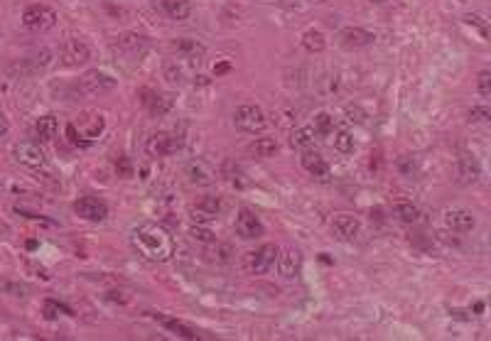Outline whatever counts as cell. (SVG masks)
Segmentation results:
<instances>
[{"instance_id": "4dcf8cb0", "label": "cell", "mask_w": 491, "mask_h": 341, "mask_svg": "<svg viewBox=\"0 0 491 341\" xmlns=\"http://www.w3.org/2000/svg\"><path fill=\"white\" fill-rule=\"evenodd\" d=\"M393 216L403 223H413V221H418L420 212H418V207H413L410 202H398L393 207Z\"/></svg>"}, {"instance_id": "ab89813d", "label": "cell", "mask_w": 491, "mask_h": 341, "mask_svg": "<svg viewBox=\"0 0 491 341\" xmlns=\"http://www.w3.org/2000/svg\"><path fill=\"white\" fill-rule=\"evenodd\" d=\"M280 8H288V10H297L302 6V0H278Z\"/></svg>"}, {"instance_id": "8fae6325", "label": "cell", "mask_w": 491, "mask_h": 341, "mask_svg": "<svg viewBox=\"0 0 491 341\" xmlns=\"http://www.w3.org/2000/svg\"><path fill=\"white\" fill-rule=\"evenodd\" d=\"M332 231L341 238V241H354L361 231V221L354 214H336L332 219Z\"/></svg>"}, {"instance_id": "836d02e7", "label": "cell", "mask_w": 491, "mask_h": 341, "mask_svg": "<svg viewBox=\"0 0 491 341\" xmlns=\"http://www.w3.org/2000/svg\"><path fill=\"white\" fill-rule=\"evenodd\" d=\"M192 238L194 241H199V243H217V236H214V231H209V228H202V226H192Z\"/></svg>"}, {"instance_id": "3957f363", "label": "cell", "mask_w": 491, "mask_h": 341, "mask_svg": "<svg viewBox=\"0 0 491 341\" xmlns=\"http://www.w3.org/2000/svg\"><path fill=\"white\" fill-rule=\"evenodd\" d=\"M22 25L32 32H47L57 25V13L49 6H42V3H32L22 13Z\"/></svg>"}, {"instance_id": "cb8c5ba5", "label": "cell", "mask_w": 491, "mask_h": 341, "mask_svg": "<svg viewBox=\"0 0 491 341\" xmlns=\"http://www.w3.org/2000/svg\"><path fill=\"white\" fill-rule=\"evenodd\" d=\"M278 140L275 138H256L254 143L249 145V152L251 155H256V157H273L275 152H278Z\"/></svg>"}, {"instance_id": "60d3db41", "label": "cell", "mask_w": 491, "mask_h": 341, "mask_svg": "<svg viewBox=\"0 0 491 341\" xmlns=\"http://www.w3.org/2000/svg\"><path fill=\"white\" fill-rule=\"evenodd\" d=\"M228 69H231V64H226V62H224V64H219V67L214 69V72H217V74H224V72H228Z\"/></svg>"}, {"instance_id": "30bf717a", "label": "cell", "mask_w": 491, "mask_h": 341, "mask_svg": "<svg viewBox=\"0 0 491 341\" xmlns=\"http://www.w3.org/2000/svg\"><path fill=\"white\" fill-rule=\"evenodd\" d=\"M339 45L344 47V49H361V47H368L373 45V32L364 30V27H344V30L339 32Z\"/></svg>"}, {"instance_id": "e0dca14e", "label": "cell", "mask_w": 491, "mask_h": 341, "mask_svg": "<svg viewBox=\"0 0 491 341\" xmlns=\"http://www.w3.org/2000/svg\"><path fill=\"white\" fill-rule=\"evenodd\" d=\"M445 223H447V228H452V231H457V233H469V231H474L476 219H474V214L467 212V209H450V212L445 214Z\"/></svg>"}, {"instance_id": "7c38bea8", "label": "cell", "mask_w": 491, "mask_h": 341, "mask_svg": "<svg viewBox=\"0 0 491 341\" xmlns=\"http://www.w3.org/2000/svg\"><path fill=\"white\" fill-rule=\"evenodd\" d=\"M189 214L196 223H204V221H214V219L221 214V202L217 197H204L199 199L196 204L189 207Z\"/></svg>"}, {"instance_id": "8992f818", "label": "cell", "mask_w": 491, "mask_h": 341, "mask_svg": "<svg viewBox=\"0 0 491 341\" xmlns=\"http://www.w3.org/2000/svg\"><path fill=\"white\" fill-rule=\"evenodd\" d=\"M88 59H91V49L86 42L77 40V37L62 42V47H59V64H64V67H84Z\"/></svg>"}, {"instance_id": "f35d334b", "label": "cell", "mask_w": 491, "mask_h": 341, "mask_svg": "<svg viewBox=\"0 0 491 341\" xmlns=\"http://www.w3.org/2000/svg\"><path fill=\"white\" fill-rule=\"evenodd\" d=\"M8 133H10V123H8L6 113H3V111H0V138H6Z\"/></svg>"}, {"instance_id": "2e32d148", "label": "cell", "mask_w": 491, "mask_h": 341, "mask_svg": "<svg viewBox=\"0 0 491 341\" xmlns=\"http://www.w3.org/2000/svg\"><path fill=\"white\" fill-rule=\"evenodd\" d=\"M278 270H280V275L283 278H297L300 275V270H302V253L300 251H295V248H288V251H283V253H278Z\"/></svg>"}, {"instance_id": "8d00e7d4", "label": "cell", "mask_w": 491, "mask_h": 341, "mask_svg": "<svg viewBox=\"0 0 491 341\" xmlns=\"http://www.w3.org/2000/svg\"><path fill=\"white\" fill-rule=\"evenodd\" d=\"M228 258H231V246H219L217 243V251H214L212 260H217V263H228Z\"/></svg>"}, {"instance_id": "9a60e30c", "label": "cell", "mask_w": 491, "mask_h": 341, "mask_svg": "<svg viewBox=\"0 0 491 341\" xmlns=\"http://www.w3.org/2000/svg\"><path fill=\"white\" fill-rule=\"evenodd\" d=\"M111 88H116V79H111L109 74H104V72H88V74H84V79H81V91L84 93H91V96H96V93L111 91Z\"/></svg>"}, {"instance_id": "4316f807", "label": "cell", "mask_w": 491, "mask_h": 341, "mask_svg": "<svg viewBox=\"0 0 491 341\" xmlns=\"http://www.w3.org/2000/svg\"><path fill=\"white\" fill-rule=\"evenodd\" d=\"M312 133H315L317 138H329V135L334 133V118H332L329 113H317L315 118H312Z\"/></svg>"}, {"instance_id": "9c48e42d", "label": "cell", "mask_w": 491, "mask_h": 341, "mask_svg": "<svg viewBox=\"0 0 491 341\" xmlns=\"http://www.w3.org/2000/svg\"><path fill=\"white\" fill-rule=\"evenodd\" d=\"M177 148H180V143H177L170 133H165V130L150 135L148 143H145V150H148V155L150 157H167V155H172Z\"/></svg>"}, {"instance_id": "52a82bcc", "label": "cell", "mask_w": 491, "mask_h": 341, "mask_svg": "<svg viewBox=\"0 0 491 341\" xmlns=\"http://www.w3.org/2000/svg\"><path fill=\"white\" fill-rule=\"evenodd\" d=\"M74 212L86 221H104L109 216V204L98 197H81L74 202Z\"/></svg>"}, {"instance_id": "4fadbf2b", "label": "cell", "mask_w": 491, "mask_h": 341, "mask_svg": "<svg viewBox=\"0 0 491 341\" xmlns=\"http://www.w3.org/2000/svg\"><path fill=\"white\" fill-rule=\"evenodd\" d=\"M172 49H175V52L180 54L185 62H189V64L202 62V57L207 54V47H204L202 42L189 40V37H182V40L172 42Z\"/></svg>"}, {"instance_id": "d590c367", "label": "cell", "mask_w": 491, "mask_h": 341, "mask_svg": "<svg viewBox=\"0 0 491 341\" xmlns=\"http://www.w3.org/2000/svg\"><path fill=\"white\" fill-rule=\"evenodd\" d=\"M476 86H479L481 99H491V72H481L479 79H476Z\"/></svg>"}, {"instance_id": "d6a6232c", "label": "cell", "mask_w": 491, "mask_h": 341, "mask_svg": "<svg viewBox=\"0 0 491 341\" xmlns=\"http://www.w3.org/2000/svg\"><path fill=\"white\" fill-rule=\"evenodd\" d=\"M467 118H469V123H489V120H491V111L486 109V106H474V109H469Z\"/></svg>"}, {"instance_id": "7a4b0ae2", "label": "cell", "mask_w": 491, "mask_h": 341, "mask_svg": "<svg viewBox=\"0 0 491 341\" xmlns=\"http://www.w3.org/2000/svg\"><path fill=\"white\" fill-rule=\"evenodd\" d=\"M280 251L275 248L273 243H265L260 248L251 251V253L243 255V268L249 275H265L275 268V260H278Z\"/></svg>"}, {"instance_id": "ffe728a7", "label": "cell", "mask_w": 491, "mask_h": 341, "mask_svg": "<svg viewBox=\"0 0 491 341\" xmlns=\"http://www.w3.org/2000/svg\"><path fill=\"white\" fill-rule=\"evenodd\" d=\"M481 177V167H479V160H476L471 152H462L460 155V180L465 184H474L479 182Z\"/></svg>"}, {"instance_id": "484cf974", "label": "cell", "mask_w": 491, "mask_h": 341, "mask_svg": "<svg viewBox=\"0 0 491 341\" xmlns=\"http://www.w3.org/2000/svg\"><path fill=\"white\" fill-rule=\"evenodd\" d=\"M290 145H293L295 150H312L315 148V133H312V128H297L293 130V135H290Z\"/></svg>"}, {"instance_id": "44dd1931", "label": "cell", "mask_w": 491, "mask_h": 341, "mask_svg": "<svg viewBox=\"0 0 491 341\" xmlns=\"http://www.w3.org/2000/svg\"><path fill=\"white\" fill-rule=\"evenodd\" d=\"M59 133V123L54 116H42L40 120L35 123V138L37 143H49V140H54Z\"/></svg>"}, {"instance_id": "ba28073f", "label": "cell", "mask_w": 491, "mask_h": 341, "mask_svg": "<svg viewBox=\"0 0 491 341\" xmlns=\"http://www.w3.org/2000/svg\"><path fill=\"white\" fill-rule=\"evenodd\" d=\"M236 233L241 238H246V241H254V238L263 236L265 226H263V221L256 216V212H251V209H241L236 216Z\"/></svg>"}, {"instance_id": "7402d4cb", "label": "cell", "mask_w": 491, "mask_h": 341, "mask_svg": "<svg viewBox=\"0 0 491 341\" xmlns=\"http://www.w3.org/2000/svg\"><path fill=\"white\" fill-rule=\"evenodd\" d=\"M155 322H160L165 329H170V331H175L177 336H182V339H196V331L192 329V326H187L185 322H180V319H172V317H165V315H150Z\"/></svg>"}, {"instance_id": "277c9868", "label": "cell", "mask_w": 491, "mask_h": 341, "mask_svg": "<svg viewBox=\"0 0 491 341\" xmlns=\"http://www.w3.org/2000/svg\"><path fill=\"white\" fill-rule=\"evenodd\" d=\"M233 123H236L238 130H243V133H263L265 128H268V118H265V111L260 109V106H241V109H236V113H233Z\"/></svg>"}, {"instance_id": "1f68e13d", "label": "cell", "mask_w": 491, "mask_h": 341, "mask_svg": "<svg viewBox=\"0 0 491 341\" xmlns=\"http://www.w3.org/2000/svg\"><path fill=\"white\" fill-rule=\"evenodd\" d=\"M465 22L467 25H474L476 30H479L481 40H489V20H486V15H481V13H469V15H465Z\"/></svg>"}, {"instance_id": "f1b7e54d", "label": "cell", "mask_w": 491, "mask_h": 341, "mask_svg": "<svg viewBox=\"0 0 491 341\" xmlns=\"http://www.w3.org/2000/svg\"><path fill=\"white\" fill-rule=\"evenodd\" d=\"M334 150L341 152V155H352L357 150V143H354V135L349 130H336L334 133Z\"/></svg>"}, {"instance_id": "e575fe53", "label": "cell", "mask_w": 491, "mask_h": 341, "mask_svg": "<svg viewBox=\"0 0 491 341\" xmlns=\"http://www.w3.org/2000/svg\"><path fill=\"white\" fill-rule=\"evenodd\" d=\"M398 170L403 172L405 177H415V175H418V160H415V157H410V155L400 157V160H398Z\"/></svg>"}, {"instance_id": "6da1fadb", "label": "cell", "mask_w": 491, "mask_h": 341, "mask_svg": "<svg viewBox=\"0 0 491 341\" xmlns=\"http://www.w3.org/2000/svg\"><path fill=\"white\" fill-rule=\"evenodd\" d=\"M133 248L150 263H167L175 255V238L170 236L165 226L153 221L140 223L130 236Z\"/></svg>"}, {"instance_id": "b9f144b4", "label": "cell", "mask_w": 491, "mask_h": 341, "mask_svg": "<svg viewBox=\"0 0 491 341\" xmlns=\"http://www.w3.org/2000/svg\"><path fill=\"white\" fill-rule=\"evenodd\" d=\"M371 3H386V0H371Z\"/></svg>"}, {"instance_id": "ac0fdd59", "label": "cell", "mask_w": 491, "mask_h": 341, "mask_svg": "<svg viewBox=\"0 0 491 341\" xmlns=\"http://www.w3.org/2000/svg\"><path fill=\"white\" fill-rule=\"evenodd\" d=\"M104 116L101 113H84L81 118L74 123V128H79V135L86 140H93L104 133Z\"/></svg>"}, {"instance_id": "83f0119b", "label": "cell", "mask_w": 491, "mask_h": 341, "mask_svg": "<svg viewBox=\"0 0 491 341\" xmlns=\"http://www.w3.org/2000/svg\"><path fill=\"white\" fill-rule=\"evenodd\" d=\"M150 99H145V106L150 109L153 116H165L167 111L172 109V99L170 96H162V93H148Z\"/></svg>"}, {"instance_id": "f546056e", "label": "cell", "mask_w": 491, "mask_h": 341, "mask_svg": "<svg viewBox=\"0 0 491 341\" xmlns=\"http://www.w3.org/2000/svg\"><path fill=\"white\" fill-rule=\"evenodd\" d=\"M302 47H305L307 52H312V54L322 52V49L327 47L325 35H322L320 30H307L305 35H302Z\"/></svg>"}, {"instance_id": "603a6c76", "label": "cell", "mask_w": 491, "mask_h": 341, "mask_svg": "<svg viewBox=\"0 0 491 341\" xmlns=\"http://www.w3.org/2000/svg\"><path fill=\"white\" fill-rule=\"evenodd\" d=\"M162 10L170 20H187L192 15V3L189 0H162Z\"/></svg>"}, {"instance_id": "d6986e66", "label": "cell", "mask_w": 491, "mask_h": 341, "mask_svg": "<svg viewBox=\"0 0 491 341\" xmlns=\"http://www.w3.org/2000/svg\"><path fill=\"white\" fill-rule=\"evenodd\" d=\"M300 162L312 177H317V180H327V177H329V165H327V160L315 150V148L302 152Z\"/></svg>"}, {"instance_id": "5bb4252c", "label": "cell", "mask_w": 491, "mask_h": 341, "mask_svg": "<svg viewBox=\"0 0 491 341\" xmlns=\"http://www.w3.org/2000/svg\"><path fill=\"white\" fill-rule=\"evenodd\" d=\"M185 175H187V180L196 187H209V184H214V180H217V172H214L204 160H192L189 165L185 167Z\"/></svg>"}, {"instance_id": "5b68a950", "label": "cell", "mask_w": 491, "mask_h": 341, "mask_svg": "<svg viewBox=\"0 0 491 341\" xmlns=\"http://www.w3.org/2000/svg\"><path fill=\"white\" fill-rule=\"evenodd\" d=\"M13 157L20 165L30 167V170H45L47 167V152L42 150V145L37 140H20L13 145Z\"/></svg>"}, {"instance_id": "74e56055", "label": "cell", "mask_w": 491, "mask_h": 341, "mask_svg": "<svg viewBox=\"0 0 491 341\" xmlns=\"http://www.w3.org/2000/svg\"><path fill=\"white\" fill-rule=\"evenodd\" d=\"M45 312H47V319H57V315L62 312V307H57L54 302H47V305H45Z\"/></svg>"}, {"instance_id": "d4e9b609", "label": "cell", "mask_w": 491, "mask_h": 341, "mask_svg": "<svg viewBox=\"0 0 491 341\" xmlns=\"http://www.w3.org/2000/svg\"><path fill=\"white\" fill-rule=\"evenodd\" d=\"M192 74H189V62H172V64H167L165 67V79L170 84H177V86H182V84L189 79Z\"/></svg>"}]
</instances>
